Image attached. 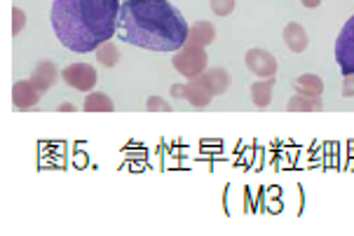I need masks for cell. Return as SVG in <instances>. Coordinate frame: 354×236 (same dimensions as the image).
Wrapping results in <instances>:
<instances>
[{
  "instance_id": "e0dca14e",
  "label": "cell",
  "mask_w": 354,
  "mask_h": 236,
  "mask_svg": "<svg viewBox=\"0 0 354 236\" xmlns=\"http://www.w3.org/2000/svg\"><path fill=\"white\" fill-rule=\"evenodd\" d=\"M97 61L101 66H106V68H115L120 63V50L113 42H104V45L97 50Z\"/></svg>"
},
{
  "instance_id": "7402d4cb",
  "label": "cell",
  "mask_w": 354,
  "mask_h": 236,
  "mask_svg": "<svg viewBox=\"0 0 354 236\" xmlns=\"http://www.w3.org/2000/svg\"><path fill=\"white\" fill-rule=\"evenodd\" d=\"M169 94L174 96V99H185V84H174V87L169 89Z\"/></svg>"
},
{
  "instance_id": "52a82bcc",
  "label": "cell",
  "mask_w": 354,
  "mask_h": 236,
  "mask_svg": "<svg viewBox=\"0 0 354 236\" xmlns=\"http://www.w3.org/2000/svg\"><path fill=\"white\" fill-rule=\"evenodd\" d=\"M40 96L43 94L33 87L31 80H19L12 87V103H15V108H19V110H31V108H35Z\"/></svg>"
},
{
  "instance_id": "7a4b0ae2",
  "label": "cell",
  "mask_w": 354,
  "mask_h": 236,
  "mask_svg": "<svg viewBox=\"0 0 354 236\" xmlns=\"http://www.w3.org/2000/svg\"><path fill=\"white\" fill-rule=\"evenodd\" d=\"M50 19L57 40L71 52H97L118 35L120 0H54Z\"/></svg>"
},
{
  "instance_id": "9a60e30c",
  "label": "cell",
  "mask_w": 354,
  "mask_h": 236,
  "mask_svg": "<svg viewBox=\"0 0 354 236\" xmlns=\"http://www.w3.org/2000/svg\"><path fill=\"white\" fill-rule=\"evenodd\" d=\"M286 110L289 112H322L324 103H322V99H310V96L296 94L289 103H286Z\"/></svg>"
},
{
  "instance_id": "ba28073f",
  "label": "cell",
  "mask_w": 354,
  "mask_h": 236,
  "mask_svg": "<svg viewBox=\"0 0 354 236\" xmlns=\"http://www.w3.org/2000/svg\"><path fill=\"white\" fill-rule=\"evenodd\" d=\"M212 99H214V94L209 92V87L204 84L200 75L190 77V80L185 82V101L193 108H207L209 103H212Z\"/></svg>"
},
{
  "instance_id": "30bf717a",
  "label": "cell",
  "mask_w": 354,
  "mask_h": 236,
  "mask_svg": "<svg viewBox=\"0 0 354 236\" xmlns=\"http://www.w3.org/2000/svg\"><path fill=\"white\" fill-rule=\"evenodd\" d=\"M284 45L289 47L291 52H296V54L305 52V50H308V45H310L308 31H305L298 21H289L284 26Z\"/></svg>"
},
{
  "instance_id": "ac0fdd59",
  "label": "cell",
  "mask_w": 354,
  "mask_h": 236,
  "mask_svg": "<svg viewBox=\"0 0 354 236\" xmlns=\"http://www.w3.org/2000/svg\"><path fill=\"white\" fill-rule=\"evenodd\" d=\"M212 10L216 17H227L232 14V10H235V0H212Z\"/></svg>"
},
{
  "instance_id": "6da1fadb",
  "label": "cell",
  "mask_w": 354,
  "mask_h": 236,
  "mask_svg": "<svg viewBox=\"0 0 354 236\" xmlns=\"http://www.w3.org/2000/svg\"><path fill=\"white\" fill-rule=\"evenodd\" d=\"M188 21L167 0H127L120 5L118 38L151 52H178L188 40Z\"/></svg>"
},
{
  "instance_id": "8992f818",
  "label": "cell",
  "mask_w": 354,
  "mask_h": 236,
  "mask_svg": "<svg viewBox=\"0 0 354 236\" xmlns=\"http://www.w3.org/2000/svg\"><path fill=\"white\" fill-rule=\"evenodd\" d=\"M244 63H247V68L258 77H274L277 75V59H274L270 52L261 50V47L249 50L247 57H244Z\"/></svg>"
},
{
  "instance_id": "d4e9b609",
  "label": "cell",
  "mask_w": 354,
  "mask_h": 236,
  "mask_svg": "<svg viewBox=\"0 0 354 236\" xmlns=\"http://www.w3.org/2000/svg\"><path fill=\"white\" fill-rule=\"evenodd\" d=\"M122 3H127V0H122Z\"/></svg>"
},
{
  "instance_id": "7c38bea8",
  "label": "cell",
  "mask_w": 354,
  "mask_h": 236,
  "mask_svg": "<svg viewBox=\"0 0 354 236\" xmlns=\"http://www.w3.org/2000/svg\"><path fill=\"white\" fill-rule=\"evenodd\" d=\"M200 77L214 96L225 94L227 87H230V75H227V70H223V68H207Z\"/></svg>"
},
{
  "instance_id": "5b68a950",
  "label": "cell",
  "mask_w": 354,
  "mask_h": 236,
  "mask_svg": "<svg viewBox=\"0 0 354 236\" xmlns=\"http://www.w3.org/2000/svg\"><path fill=\"white\" fill-rule=\"evenodd\" d=\"M62 77H64V82L68 84V87L77 89V92H92V89L97 87V70H94L89 63L66 66Z\"/></svg>"
},
{
  "instance_id": "3957f363",
  "label": "cell",
  "mask_w": 354,
  "mask_h": 236,
  "mask_svg": "<svg viewBox=\"0 0 354 236\" xmlns=\"http://www.w3.org/2000/svg\"><path fill=\"white\" fill-rule=\"evenodd\" d=\"M207 52H204V47H197V45H190V42H185L178 52H174L171 57V66L176 68L181 75H185L190 80V77H197L202 75L204 70H207Z\"/></svg>"
},
{
  "instance_id": "5bb4252c",
  "label": "cell",
  "mask_w": 354,
  "mask_h": 236,
  "mask_svg": "<svg viewBox=\"0 0 354 236\" xmlns=\"http://www.w3.org/2000/svg\"><path fill=\"white\" fill-rule=\"evenodd\" d=\"M214 40H216L214 23H209V21H195L193 26H190L188 40H185V42H190V45H197V47H207V45H212Z\"/></svg>"
},
{
  "instance_id": "cb8c5ba5",
  "label": "cell",
  "mask_w": 354,
  "mask_h": 236,
  "mask_svg": "<svg viewBox=\"0 0 354 236\" xmlns=\"http://www.w3.org/2000/svg\"><path fill=\"white\" fill-rule=\"evenodd\" d=\"M301 3L305 5V8H319V5H322V0H301Z\"/></svg>"
},
{
  "instance_id": "d6986e66",
  "label": "cell",
  "mask_w": 354,
  "mask_h": 236,
  "mask_svg": "<svg viewBox=\"0 0 354 236\" xmlns=\"http://www.w3.org/2000/svg\"><path fill=\"white\" fill-rule=\"evenodd\" d=\"M146 110L148 112H171V106L165 99H160V96H151V99L146 101Z\"/></svg>"
},
{
  "instance_id": "603a6c76",
  "label": "cell",
  "mask_w": 354,
  "mask_h": 236,
  "mask_svg": "<svg viewBox=\"0 0 354 236\" xmlns=\"http://www.w3.org/2000/svg\"><path fill=\"white\" fill-rule=\"evenodd\" d=\"M57 110H59V112H75L77 108L73 106V103H62V106H59Z\"/></svg>"
},
{
  "instance_id": "2e32d148",
  "label": "cell",
  "mask_w": 354,
  "mask_h": 236,
  "mask_svg": "<svg viewBox=\"0 0 354 236\" xmlns=\"http://www.w3.org/2000/svg\"><path fill=\"white\" fill-rule=\"evenodd\" d=\"M85 112H113L115 106H113L111 96L108 94H101V92H89L87 99H85Z\"/></svg>"
},
{
  "instance_id": "ffe728a7",
  "label": "cell",
  "mask_w": 354,
  "mask_h": 236,
  "mask_svg": "<svg viewBox=\"0 0 354 236\" xmlns=\"http://www.w3.org/2000/svg\"><path fill=\"white\" fill-rule=\"evenodd\" d=\"M12 19H15V21H12V33L19 35L24 31V26H26V12L15 8V10H12Z\"/></svg>"
},
{
  "instance_id": "9c48e42d",
  "label": "cell",
  "mask_w": 354,
  "mask_h": 236,
  "mask_svg": "<svg viewBox=\"0 0 354 236\" xmlns=\"http://www.w3.org/2000/svg\"><path fill=\"white\" fill-rule=\"evenodd\" d=\"M59 75H62V72H59V68L52 61H40L31 72V84L40 94H45L47 89H52V84L57 82Z\"/></svg>"
},
{
  "instance_id": "8fae6325",
  "label": "cell",
  "mask_w": 354,
  "mask_h": 236,
  "mask_svg": "<svg viewBox=\"0 0 354 236\" xmlns=\"http://www.w3.org/2000/svg\"><path fill=\"white\" fill-rule=\"evenodd\" d=\"M274 84H277V77H261V80L251 84V101H254V106L268 108L272 103Z\"/></svg>"
},
{
  "instance_id": "4fadbf2b",
  "label": "cell",
  "mask_w": 354,
  "mask_h": 236,
  "mask_svg": "<svg viewBox=\"0 0 354 236\" xmlns=\"http://www.w3.org/2000/svg\"><path fill=\"white\" fill-rule=\"evenodd\" d=\"M293 89L301 96H310V99H322L324 94V82L319 75H312V72H305V75H298V80L293 82Z\"/></svg>"
},
{
  "instance_id": "277c9868",
  "label": "cell",
  "mask_w": 354,
  "mask_h": 236,
  "mask_svg": "<svg viewBox=\"0 0 354 236\" xmlns=\"http://www.w3.org/2000/svg\"><path fill=\"white\" fill-rule=\"evenodd\" d=\"M335 61H338L343 75L354 72V14L340 28L338 40H335Z\"/></svg>"
},
{
  "instance_id": "44dd1931",
  "label": "cell",
  "mask_w": 354,
  "mask_h": 236,
  "mask_svg": "<svg viewBox=\"0 0 354 236\" xmlns=\"http://www.w3.org/2000/svg\"><path fill=\"white\" fill-rule=\"evenodd\" d=\"M343 96L345 99H352L354 96V72H347L343 77Z\"/></svg>"
}]
</instances>
